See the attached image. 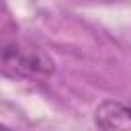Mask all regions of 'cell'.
Listing matches in <instances>:
<instances>
[{"instance_id":"cell-3","label":"cell","mask_w":131,"mask_h":131,"mask_svg":"<svg viewBox=\"0 0 131 131\" xmlns=\"http://www.w3.org/2000/svg\"><path fill=\"white\" fill-rule=\"evenodd\" d=\"M2 131H10V129H6V127H4V129H2Z\"/></svg>"},{"instance_id":"cell-2","label":"cell","mask_w":131,"mask_h":131,"mask_svg":"<svg viewBox=\"0 0 131 131\" xmlns=\"http://www.w3.org/2000/svg\"><path fill=\"white\" fill-rule=\"evenodd\" d=\"M94 125L100 131H131V106L119 100H104L94 111Z\"/></svg>"},{"instance_id":"cell-1","label":"cell","mask_w":131,"mask_h":131,"mask_svg":"<svg viewBox=\"0 0 131 131\" xmlns=\"http://www.w3.org/2000/svg\"><path fill=\"white\" fill-rule=\"evenodd\" d=\"M2 74L18 80H37L47 78L55 72V61L39 47L23 45L16 41L4 43L0 53Z\"/></svg>"}]
</instances>
